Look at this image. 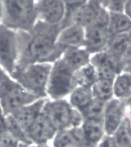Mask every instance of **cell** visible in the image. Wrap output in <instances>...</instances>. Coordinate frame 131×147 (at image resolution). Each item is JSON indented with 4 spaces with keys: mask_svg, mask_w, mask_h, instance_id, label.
I'll return each mask as SVG.
<instances>
[{
    "mask_svg": "<svg viewBox=\"0 0 131 147\" xmlns=\"http://www.w3.org/2000/svg\"><path fill=\"white\" fill-rule=\"evenodd\" d=\"M124 12L131 19V0H127Z\"/></svg>",
    "mask_w": 131,
    "mask_h": 147,
    "instance_id": "obj_33",
    "label": "cell"
},
{
    "mask_svg": "<svg viewBox=\"0 0 131 147\" xmlns=\"http://www.w3.org/2000/svg\"><path fill=\"white\" fill-rule=\"evenodd\" d=\"M129 33L121 34L111 38L107 48L108 49L107 52L120 63H122L123 59L126 56Z\"/></svg>",
    "mask_w": 131,
    "mask_h": 147,
    "instance_id": "obj_22",
    "label": "cell"
},
{
    "mask_svg": "<svg viewBox=\"0 0 131 147\" xmlns=\"http://www.w3.org/2000/svg\"><path fill=\"white\" fill-rule=\"evenodd\" d=\"M61 58L75 72L91 63V54L85 48L67 49Z\"/></svg>",
    "mask_w": 131,
    "mask_h": 147,
    "instance_id": "obj_19",
    "label": "cell"
},
{
    "mask_svg": "<svg viewBox=\"0 0 131 147\" xmlns=\"http://www.w3.org/2000/svg\"><path fill=\"white\" fill-rule=\"evenodd\" d=\"M98 80V77L95 69L91 63L74 72V80L77 86L91 88Z\"/></svg>",
    "mask_w": 131,
    "mask_h": 147,
    "instance_id": "obj_25",
    "label": "cell"
},
{
    "mask_svg": "<svg viewBox=\"0 0 131 147\" xmlns=\"http://www.w3.org/2000/svg\"><path fill=\"white\" fill-rule=\"evenodd\" d=\"M28 147H48L46 144H36L35 146H29Z\"/></svg>",
    "mask_w": 131,
    "mask_h": 147,
    "instance_id": "obj_35",
    "label": "cell"
},
{
    "mask_svg": "<svg viewBox=\"0 0 131 147\" xmlns=\"http://www.w3.org/2000/svg\"><path fill=\"white\" fill-rule=\"evenodd\" d=\"M109 12L103 7L97 20L85 28L84 48L90 54H95L104 51L110 40L108 30Z\"/></svg>",
    "mask_w": 131,
    "mask_h": 147,
    "instance_id": "obj_6",
    "label": "cell"
},
{
    "mask_svg": "<svg viewBox=\"0 0 131 147\" xmlns=\"http://www.w3.org/2000/svg\"><path fill=\"white\" fill-rule=\"evenodd\" d=\"M84 45L85 29L74 23L63 27L56 41V46L63 52L69 48H84Z\"/></svg>",
    "mask_w": 131,
    "mask_h": 147,
    "instance_id": "obj_12",
    "label": "cell"
},
{
    "mask_svg": "<svg viewBox=\"0 0 131 147\" xmlns=\"http://www.w3.org/2000/svg\"><path fill=\"white\" fill-rule=\"evenodd\" d=\"M113 147H131V119L126 117L112 136Z\"/></svg>",
    "mask_w": 131,
    "mask_h": 147,
    "instance_id": "obj_21",
    "label": "cell"
},
{
    "mask_svg": "<svg viewBox=\"0 0 131 147\" xmlns=\"http://www.w3.org/2000/svg\"><path fill=\"white\" fill-rule=\"evenodd\" d=\"M2 15H3V6H2V2L0 0V23H1V20H2Z\"/></svg>",
    "mask_w": 131,
    "mask_h": 147,
    "instance_id": "obj_36",
    "label": "cell"
},
{
    "mask_svg": "<svg viewBox=\"0 0 131 147\" xmlns=\"http://www.w3.org/2000/svg\"><path fill=\"white\" fill-rule=\"evenodd\" d=\"M96 147H98V146H96Z\"/></svg>",
    "mask_w": 131,
    "mask_h": 147,
    "instance_id": "obj_39",
    "label": "cell"
},
{
    "mask_svg": "<svg viewBox=\"0 0 131 147\" xmlns=\"http://www.w3.org/2000/svg\"><path fill=\"white\" fill-rule=\"evenodd\" d=\"M11 78L7 73L4 71V70L0 67V84L3 83V82L7 81V80H10Z\"/></svg>",
    "mask_w": 131,
    "mask_h": 147,
    "instance_id": "obj_32",
    "label": "cell"
},
{
    "mask_svg": "<svg viewBox=\"0 0 131 147\" xmlns=\"http://www.w3.org/2000/svg\"><path fill=\"white\" fill-rule=\"evenodd\" d=\"M81 127L88 147L98 146L106 136L103 119H84Z\"/></svg>",
    "mask_w": 131,
    "mask_h": 147,
    "instance_id": "obj_17",
    "label": "cell"
},
{
    "mask_svg": "<svg viewBox=\"0 0 131 147\" xmlns=\"http://www.w3.org/2000/svg\"><path fill=\"white\" fill-rule=\"evenodd\" d=\"M126 56H127V57H130L131 61V32L129 33L128 47H127V53H126Z\"/></svg>",
    "mask_w": 131,
    "mask_h": 147,
    "instance_id": "obj_34",
    "label": "cell"
},
{
    "mask_svg": "<svg viewBox=\"0 0 131 147\" xmlns=\"http://www.w3.org/2000/svg\"><path fill=\"white\" fill-rule=\"evenodd\" d=\"M19 143L15 139L6 132L0 136V147H18Z\"/></svg>",
    "mask_w": 131,
    "mask_h": 147,
    "instance_id": "obj_30",
    "label": "cell"
},
{
    "mask_svg": "<svg viewBox=\"0 0 131 147\" xmlns=\"http://www.w3.org/2000/svg\"><path fill=\"white\" fill-rule=\"evenodd\" d=\"M39 99L10 79L0 84V106L5 116Z\"/></svg>",
    "mask_w": 131,
    "mask_h": 147,
    "instance_id": "obj_5",
    "label": "cell"
},
{
    "mask_svg": "<svg viewBox=\"0 0 131 147\" xmlns=\"http://www.w3.org/2000/svg\"><path fill=\"white\" fill-rule=\"evenodd\" d=\"M46 99H39L34 102L19 109L18 110L11 114L23 129L27 131L34 123L39 114L42 112L43 106L47 101Z\"/></svg>",
    "mask_w": 131,
    "mask_h": 147,
    "instance_id": "obj_15",
    "label": "cell"
},
{
    "mask_svg": "<svg viewBox=\"0 0 131 147\" xmlns=\"http://www.w3.org/2000/svg\"><path fill=\"white\" fill-rule=\"evenodd\" d=\"M126 105L120 99H110L105 105L104 125L106 136H112L125 118Z\"/></svg>",
    "mask_w": 131,
    "mask_h": 147,
    "instance_id": "obj_11",
    "label": "cell"
},
{
    "mask_svg": "<svg viewBox=\"0 0 131 147\" xmlns=\"http://www.w3.org/2000/svg\"><path fill=\"white\" fill-rule=\"evenodd\" d=\"M108 30L110 39L131 32V19L124 12H108Z\"/></svg>",
    "mask_w": 131,
    "mask_h": 147,
    "instance_id": "obj_18",
    "label": "cell"
},
{
    "mask_svg": "<svg viewBox=\"0 0 131 147\" xmlns=\"http://www.w3.org/2000/svg\"><path fill=\"white\" fill-rule=\"evenodd\" d=\"M127 0H101L100 4L108 12H124Z\"/></svg>",
    "mask_w": 131,
    "mask_h": 147,
    "instance_id": "obj_28",
    "label": "cell"
},
{
    "mask_svg": "<svg viewBox=\"0 0 131 147\" xmlns=\"http://www.w3.org/2000/svg\"><path fill=\"white\" fill-rule=\"evenodd\" d=\"M61 25H51L37 20L28 31L18 30L19 59L16 67L34 63H53L62 56L63 51L56 46Z\"/></svg>",
    "mask_w": 131,
    "mask_h": 147,
    "instance_id": "obj_1",
    "label": "cell"
},
{
    "mask_svg": "<svg viewBox=\"0 0 131 147\" xmlns=\"http://www.w3.org/2000/svg\"><path fill=\"white\" fill-rule=\"evenodd\" d=\"M106 103L94 98L93 101L89 105L88 108L82 113L84 119H103L104 120V113Z\"/></svg>",
    "mask_w": 131,
    "mask_h": 147,
    "instance_id": "obj_27",
    "label": "cell"
},
{
    "mask_svg": "<svg viewBox=\"0 0 131 147\" xmlns=\"http://www.w3.org/2000/svg\"><path fill=\"white\" fill-rule=\"evenodd\" d=\"M51 67V63H34L25 67H15L9 76L38 99H46L48 98L47 84Z\"/></svg>",
    "mask_w": 131,
    "mask_h": 147,
    "instance_id": "obj_3",
    "label": "cell"
},
{
    "mask_svg": "<svg viewBox=\"0 0 131 147\" xmlns=\"http://www.w3.org/2000/svg\"><path fill=\"white\" fill-rule=\"evenodd\" d=\"M126 72H129L131 73V61L130 62V63L128 64V65H127V67H126Z\"/></svg>",
    "mask_w": 131,
    "mask_h": 147,
    "instance_id": "obj_37",
    "label": "cell"
},
{
    "mask_svg": "<svg viewBox=\"0 0 131 147\" xmlns=\"http://www.w3.org/2000/svg\"><path fill=\"white\" fill-rule=\"evenodd\" d=\"M1 23L15 31H28L37 22L36 0H1Z\"/></svg>",
    "mask_w": 131,
    "mask_h": 147,
    "instance_id": "obj_2",
    "label": "cell"
},
{
    "mask_svg": "<svg viewBox=\"0 0 131 147\" xmlns=\"http://www.w3.org/2000/svg\"><path fill=\"white\" fill-rule=\"evenodd\" d=\"M74 108L69 102L62 99H48L43 106L42 113L57 132L72 128Z\"/></svg>",
    "mask_w": 131,
    "mask_h": 147,
    "instance_id": "obj_8",
    "label": "cell"
},
{
    "mask_svg": "<svg viewBox=\"0 0 131 147\" xmlns=\"http://www.w3.org/2000/svg\"><path fill=\"white\" fill-rule=\"evenodd\" d=\"M91 64L95 69L98 79L110 80L113 82L121 70V63L111 56L107 50L94 54L91 57Z\"/></svg>",
    "mask_w": 131,
    "mask_h": 147,
    "instance_id": "obj_10",
    "label": "cell"
},
{
    "mask_svg": "<svg viewBox=\"0 0 131 147\" xmlns=\"http://www.w3.org/2000/svg\"><path fill=\"white\" fill-rule=\"evenodd\" d=\"M94 96L91 88L77 86L70 94L69 103L74 109L82 113L93 101Z\"/></svg>",
    "mask_w": 131,
    "mask_h": 147,
    "instance_id": "obj_20",
    "label": "cell"
},
{
    "mask_svg": "<svg viewBox=\"0 0 131 147\" xmlns=\"http://www.w3.org/2000/svg\"><path fill=\"white\" fill-rule=\"evenodd\" d=\"M114 95L117 99H124L131 94V73L120 72L114 81Z\"/></svg>",
    "mask_w": 131,
    "mask_h": 147,
    "instance_id": "obj_24",
    "label": "cell"
},
{
    "mask_svg": "<svg viewBox=\"0 0 131 147\" xmlns=\"http://www.w3.org/2000/svg\"><path fill=\"white\" fill-rule=\"evenodd\" d=\"M37 20L51 25H61L66 16L63 0H36Z\"/></svg>",
    "mask_w": 131,
    "mask_h": 147,
    "instance_id": "obj_9",
    "label": "cell"
},
{
    "mask_svg": "<svg viewBox=\"0 0 131 147\" xmlns=\"http://www.w3.org/2000/svg\"><path fill=\"white\" fill-rule=\"evenodd\" d=\"M94 1H97V2H98V3H100L101 2V0H94Z\"/></svg>",
    "mask_w": 131,
    "mask_h": 147,
    "instance_id": "obj_38",
    "label": "cell"
},
{
    "mask_svg": "<svg viewBox=\"0 0 131 147\" xmlns=\"http://www.w3.org/2000/svg\"><path fill=\"white\" fill-rule=\"evenodd\" d=\"M102 9L103 6L100 3L94 0H90L87 4L73 12L68 20L62 23V28L71 23H74L85 29L98 19Z\"/></svg>",
    "mask_w": 131,
    "mask_h": 147,
    "instance_id": "obj_13",
    "label": "cell"
},
{
    "mask_svg": "<svg viewBox=\"0 0 131 147\" xmlns=\"http://www.w3.org/2000/svg\"><path fill=\"white\" fill-rule=\"evenodd\" d=\"M114 82L110 80L98 79L91 87L94 98L107 103L114 96Z\"/></svg>",
    "mask_w": 131,
    "mask_h": 147,
    "instance_id": "obj_23",
    "label": "cell"
},
{
    "mask_svg": "<svg viewBox=\"0 0 131 147\" xmlns=\"http://www.w3.org/2000/svg\"><path fill=\"white\" fill-rule=\"evenodd\" d=\"M6 132H7V128H6L5 116L3 113V109L0 106V136H3Z\"/></svg>",
    "mask_w": 131,
    "mask_h": 147,
    "instance_id": "obj_31",
    "label": "cell"
},
{
    "mask_svg": "<svg viewBox=\"0 0 131 147\" xmlns=\"http://www.w3.org/2000/svg\"><path fill=\"white\" fill-rule=\"evenodd\" d=\"M74 72L61 58L53 63L47 84L48 99H62L72 93L77 87Z\"/></svg>",
    "mask_w": 131,
    "mask_h": 147,
    "instance_id": "obj_4",
    "label": "cell"
},
{
    "mask_svg": "<svg viewBox=\"0 0 131 147\" xmlns=\"http://www.w3.org/2000/svg\"><path fill=\"white\" fill-rule=\"evenodd\" d=\"M66 8V16L64 18V20H68V18L71 16L74 12H75L79 8L82 7L83 5L88 3L90 0H63ZM62 22V23H63ZM62 25V24H61Z\"/></svg>",
    "mask_w": 131,
    "mask_h": 147,
    "instance_id": "obj_29",
    "label": "cell"
},
{
    "mask_svg": "<svg viewBox=\"0 0 131 147\" xmlns=\"http://www.w3.org/2000/svg\"><path fill=\"white\" fill-rule=\"evenodd\" d=\"M56 133L57 131L41 112L26 133L31 142L35 144H46L49 140L54 139Z\"/></svg>",
    "mask_w": 131,
    "mask_h": 147,
    "instance_id": "obj_14",
    "label": "cell"
},
{
    "mask_svg": "<svg viewBox=\"0 0 131 147\" xmlns=\"http://www.w3.org/2000/svg\"><path fill=\"white\" fill-rule=\"evenodd\" d=\"M5 120H6L7 132L17 140L19 146L23 145L24 146L26 147L30 146L31 142L28 137L26 132L19 125V123L12 117V115L5 116Z\"/></svg>",
    "mask_w": 131,
    "mask_h": 147,
    "instance_id": "obj_26",
    "label": "cell"
},
{
    "mask_svg": "<svg viewBox=\"0 0 131 147\" xmlns=\"http://www.w3.org/2000/svg\"><path fill=\"white\" fill-rule=\"evenodd\" d=\"M18 59L17 32L0 23V67L10 76L16 67Z\"/></svg>",
    "mask_w": 131,
    "mask_h": 147,
    "instance_id": "obj_7",
    "label": "cell"
},
{
    "mask_svg": "<svg viewBox=\"0 0 131 147\" xmlns=\"http://www.w3.org/2000/svg\"><path fill=\"white\" fill-rule=\"evenodd\" d=\"M53 145L54 147H88L81 126L57 132Z\"/></svg>",
    "mask_w": 131,
    "mask_h": 147,
    "instance_id": "obj_16",
    "label": "cell"
}]
</instances>
